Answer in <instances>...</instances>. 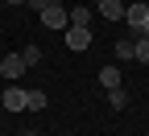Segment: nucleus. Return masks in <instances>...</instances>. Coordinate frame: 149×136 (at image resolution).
<instances>
[{
	"label": "nucleus",
	"instance_id": "f257e3e1",
	"mask_svg": "<svg viewBox=\"0 0 149 136\" xmlns=\"http://www.w3.org/2000/svg\"><path fill=\"white\" fill-rule=\"evenodd\" d=\"M42 25L46 29H66L70 25V12L62 8V0H50V4L42 8Z\"/></svg>",
	"mask_w": 149,
	"mask_h": 136
},
{
	"label": "nucleus",
	"instance_id": "f03ea898",
	"mask_svg": "<svg viewBox=\"0 0 149 136\" xmlns=\"http://www.w3.org/2000/svg\"><path fill=\"white\" fill-rule=\"evenodd\" d=\"M124 21L133 25L137 33H145V29H149V4H137V0H133V4L124 8Z\"/></svg>",
	"mask_w": 149,
	"mask_h": 136
},
{
	"label": "nucleus",
	"instance_id": "7ed1b4c3",
	"mask_svg": "<svg viewBox=\"0 0 149 136\" xmlns=\"http://www.w3.org/2000/svg\"><path fill=\"white\" fill-rule=\"evenodd\" d=\"M66 46L79 54V50H87L91 46V29L87 25H66Z\"/></svg>",
	"mask_w": 149,
	"mask_h": 136
},
{
	"label": "nucleus",
	"instance_id": "20e7f679",
	"mask_svg": "<svg viewBox=\"0 0 149 136\" xmlns=\"http://www.w3.org/2000/svg\"><path fill=\"white\" fill-rule=\"evenodd\" d=\"M25 70H29V66H25V58H21V54H8L4 62H0V74H4L8 83H13V79H21Z\"/></svg>",
	"mask_w": 149,
	"mask_h": 136
},
{
	"label": "nucleus",
	"instance_id": "39448f33",
	"mask_svg": "<svg viewBox=\"0 0 149 136\" xmlns=\"http://www.w3.org/2000/svg\"><path fill=\"white\" fill-rule=\"evenodd\" d=\"M0 103H4V111H25V91L8 83V91L0 95Z\"/></svg>",
	"mask_w": 149,
	"mask_h": 136
},
{
	"label": "nucleus",
	"instance_id": "423d86ee",
	"mask_svg": "<svg viewBox=\"0 0 149 136\" xmlns=\"http://www.w3.org/2000/svg\"><path fill=\"white\" fill-rule=\"evenodd\" d=\"M100 17H104V21H124V8L128 4H120V0H100Z\"/></svg>",
	"mask_w": 149,
	"mask_h": 136
},
{
	"label": "nucleus",
	"instance_id": "0eeeda50",
	"mask_svg": "<svg viewBox=\"0 0 149 136\" xmlns=\"http://www.w3.org/2000/svg\"><path fill=\"white\" fill-rule=\"evenodd\" d=\"M100 83H104V91L120 87V70H116V66H100Z\"/></svg>",
	"mask_w": 149,
	"mask_h": 136
},
{
	"label": "nucleus",
	"instance_id": "6e6552de",
	"mask_svg": "<svg viewBox=\"0 0 149 136\" xmlns=\"http://www.w3.org/2000/svg\"><path fill=\"white\" fill-rule=\"evenodd\" d=\"M133 58H137L141 66H149V37H145V33L137 37V41H133Z\"/></svg>",
	"mask_w": 149,
	"mask_h": 136
},
{
	"label": "nucleus",
	"instance_id": "1a4fd4ad",
	"mask_svg": "<svg viewBox=\"0 0 149 136\" xmlns=\"http://www.w3.org/2000/svg\"><path fill=\"white\" fill-rule=\"evenodd\" d=\"M108 103H112V111H120V107L128 103V91H124V87H112V91H108Z\"/></svg>",
	"mask_w": 149,
	"mask_h": 136
},
{
	"label": "nucleus",
	"instance_id": "9d476101",
	"mask_svg": "<svg viewBox=\"0 0 149 136\" xmlns=\"http://www.w3.org/2000/svg\"><path fill=\"white\" fill-rule=\"evenodd\" d=\"M46 107V95L42 91H25V111H42Z\"/></svg>",
	"mask_w": 149,
	"mask_h": 136
},
{
	"label": "nucleus",
	"instance_id": "9b49d317",
	"mask_svg": "<svg viewBox=\"0 0 149 136\" xmlns=\"http://www.w3.org/2000/svg\"><path fill=\"white\" fill-rule=\"evenodd\" d=\"M87 21H91V8L87 4H74L70 8V25H87Z\"/></svg>",
	"mask_w": 149,
	"mask_h": 136
},
{
	"label": "nucleus",
	"instance_id": "f8f14e48",
	"mask_svg": "<svg viewBox=\"0 0 149 136\" xmlns=\"http://www.w3.org/2000/svg\"><path fill=\"white\" fill-rule=\"evenodd\" d=\"M21 58H25V66H37V62H42V46H25Z\"/></svg>",
	"mask_w": 149,
	"mask_h": 136
},
{
	"label": "nucleus",
	"instance_id": "ddd939ff",
	"mask_svg": "<svg viewBox=\"0 0 149 136\" xmlns=\"http://www.w3.org/2000/svg\"><path fill=\"white\" fill-rule=\"evenodd\" d=\"M116 58H120V62H124V58H133V41H128V37L116 41Z\"/></svg>",
	"mask_w": 149,
	"mask_h": 136
},
{
	"label": "nucleus",
	"instance_id": "4468645a",
	"mask_svg": "<svg viewBox=\"0 0 149 136\" xmlns=\"http://www.w3.org/2000/svg\"><path fill=\"white\" fill-rule=\"evenodd\" d=\"M29 4H33V8H37V12H42V8H46V4H50V0H29Z\"/></svg>",
	"mask_w": 149,
	"mask_h": 136
},
{
	"label": "nucleus",
	"instance_id": "2eb2a0df",
	"mask_svg": "<svg viewBox=\"0 0 149 136\" xmlns=\"http://www.w3.org/2000/svg\"><path fill=\"white\" fill-rule=\"evenodd\" d=\"M8 4H29V0H8Z\"/></svg>",
	"mask_w": 149,
	"mask_h": 136
},
{
	"label": "nucleus",
	"instance_id": "dca6fc26",
	"mask_svg": "<svg viewBox=\"0 0 149 136\" xmlns=\"http://www.w3.org/2000/svg\"><path fill=\"white\" fill-rule=\"evenodd\" d=\"M120 4H133V0H120Z\"/></svg>",
	"mask_w": 149,
	"mask_h": 136
},
{
	"label": "nucleus",
	"instance_id": "f3484780",
	"mask_svg": "<svg viewBox=\"0 0 149 136\" xmlns=\"http://www.w3.org/2000/svg\"><path fill=\"white\" fill-rule=\"evenodd\" d=\"M25 136H33V132H25Z\"/></svg>",
	"mask_w": 149,
	"mask_h": 136
},
{
	"label": "nucleus",
	"instance_id": "a211bd4d",
	"mask_svg": "<svg viewBox=\"0 0 149 136\" xmlns=\"http://www.w3.org/2000/svg\"><path fill=\"white\" fill-rule=\"evenodd\" d=\"M145 37H149V29H145Z\"/></svg>",
	"mask_w": 149,
	"mask_h": 136
},
{
	"label": "nucleus",
	"instance_id": "6ab92c4d",
	"mask_svg": "<svg viewBox=\"0 0 149 136\" xmlns=\"http://www.w3.org/2000/svg\"><path fill=\"white\" fill-rule=\"evenodd\" d=\"M95 4H100V0H95Z\"/></svg>",
	"mask_w": 149,
	"mask_h": 136
}]
</instances>
